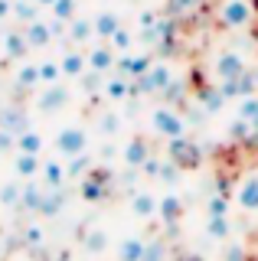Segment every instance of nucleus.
Wrapping results in <instances>:
<instances>
[{
	"label": "nucleus",
	"instance_id": "obj_8",
	"mask_svg": "<svg viewBox=\"0 0 258 261\" xmlns=\"http://www.w3.org/2000/svg\"><path fill=\"white\" fill-rule=\"evenodd\" d=\"M85 147H88V137H85L82 127H66L56 137V150L62 157H79V153H85Z\"/></svg>",
	"mask_w": 258,
	"mask_h": 261
},
{
	"label": "nucleus",
	"instance_id": "obj_4",
	"mask_svg": "<svg viewBox=\"0 0 258 261\" xmlns=\"http://www.w3.org/2000/svg\"><path fill=\"white\" fill-rule=\"evenodd\" d=\"M167 160H173L180 170H196L203 163V147L187 134L173 137V141H167Z\"/></svg>",
	"mask_w": 258,
	"mask_h": 261
},
{
	"label": "nucleus",
	"instance_id": "obj_43",
	"mask_svg": "<svg viewBox=\"0 0 258 261\" xmlns=\"http://www.w3.org/2000/svg\"><path fill=\"white\" fill-rule=\"evenodd\" d=\"M27 239H30V245H39V242H43V228L30 225V228H27Z\"/></svg>",
	"mask_w": 258,
	"mask_h": 261
},
{
	"label": "nucleus",
	"instance_id": "obj_45",
	"mask_svg": "<svg viewBox=\"0 0 258 261\" xmlns=\"http://www.w3.org/2000/svg\"><path fill=\"white\" fill-rule=\"evenodd\" d=\"M252 39H255V43H258V23H255V30H252Z\"/></svg>",
	"mask_w": 258,
	"mask_h": 261
},
{
	"label": "nucleus",
	"instance_id": "obj_3",
	"mask_svg": "<svg viewBox=\"0 0 258 261\" xmlns=\"http://www.w3.org/2000/svg\"><path fill=\"white\" fill-rule=\"evenodd\" d=\"M176 75H173V65L167 59H154V65H150L147 72L138 79V85H134V92L141 95H164L167 85H170Z\"/></svg>",
	"mask_w": 258,
	"mask_h": 261
},
{
	"label": "nucleus",
	"instance_id": "obj_46",
	"mask_svg": "<svg viewBox=\"0 0 258 261\" xmlns=\"http://www.w3.org/2000/svg\"><path fill=\"white\" fill-rule=\"evenodd\" d=\"M39 4H46V7H53V4H56V0H39Z\"/></svg>",
	"mask_w": 258,
	"mask_h": 261
},
{
	"label": "nucleus",
	"instance_id": "obj_23",
	"mask_svg": "<svg viewBox=\"0 0 258 261\" xmlns=\"http://www.w3.org/2000/svg\"><path fill=\"white\" fill-rule=\"evenodd\" d=\"M180 173H183V170L176 167L173 160H167V157H164V167H160V176H157V183H160V186H167V190H173V186L180 183Z\"/></svg>",
	"mask_w": 258,
	"mask_h": 261
},
{
	"label": "nucleus",
	"instance_id": "obj_5",
	"mask_svg": "<svg viewBox=\"0 0 258 261\" xmlns=\"http://www.w3.org/2000/svg\"><path fill=\"white\" fill-rule=\"evenodd\" d=\"M213 72H216V82H229V79H239L242 72H248V62L239 49H219L213 59Z\"/></svg>",
	"mask_w": 258,
	"mask_h": 261
},
{
	"label": "nucleus",
	"instance_id": "obj_2",
	"mask_svg": "<svg viewBox=\"0 0 258 261\" xmlns=\"http://www.w3.org/2000/svg\"><path fill=\"white\" fill-rule=\"evenodd\" d=\"M150 130L157 137H164V141H173V137L187 134V118L170 105H160V108L150 111Z\"/></svg>",
	"mask_w": 258,
	"mask_h": 261
},
{
	"label": "nucleus",
	"instance_id": "obj_27",
	"mask_svg": "<svg viewBox=\"0 0 258 261\" xmlns=\"http://www.w3.org/2000/svg\"><path fill=\"white\" fill-rule=\"evenodd\" d=\"M196 4H199V0H170V4H167V13H170L173 20H180V16H187V13L196 10Z\"/></svg>",
	"mask_w": 258,
	"mask_h": 261
},
{
	"label": "nucleus",
	"instance_id": "obj_15",
	"mask_svg": "<svg viewBox=\"0 0 258 261\" xmlns=\"http://www.w3.org/2000/svg\"><path fill=\"white\" fill-rule=\"evenodd\" d=\"M144 248H147V242L141 235H127L118 245V261H144Z\"/></svg>",
	"mask_w": 258,
	"mask_h": 261
},
{
	"label": "nucleus",
	"instance_id": "obj_24",
	"mask_svg": "<svg viewBox=\"0 0 258 261\" xmlns=\"http://www.w3.org/2000/svg\"><path fill=\"white\" fill-rule=\"evenodd\" d=\"M43 196H46V186L30 183V186H23V199H20V206H27V209L39 212V202H43Z\"/></svg>",
	"mask_w": 258,
	"mask_h": 261
},
{
	"label": "nucleus",
	"instance_id": "obj_12",
	"mask_svg": "<svg viewBox=\"0 0 258 261\" xmlns=\"http://www.w3.org/2000/svg\"><path fill=\"white\" fill-rule=\"evenodd\" d=\"M147 157H150V141L147 137H131V141L121 147V160H124V167H131V170H141Z\"/></svg>",
	"mask_w": 258,
	"mask_h": 261
},
{
	"label": "nucleus",
	"instance_id": "obj_16",
	"mask_svg": "<svg viewBox=\"0 0 258 261\" xmlns=\"http://www.w3.org/2000/svg\"><path fill=\"white\" fill-rule=\"evenodd\" d=\"M206 235L213 242H229V235H232V219L229 216H213V219H206Z\"/></svg>",
	"mask_w": 258,
	"mask_h": 261
},
{
	"label": "nucleus",
	"instance_id": "obj_31",
	"mask_svg": "<svg viewBox=\"0 0 258 261\" xmlns=\"http://www.w3.org/2000/svg\"><path fill=\"white\" fill-rule=\"evenodd\" d=\"M183 98H187V85H183L180 79H173L170 85H167V92H164V101L173 108V101H183Z\"/></svg>",
	"mask_w": 258,
	"mask_h": 261
},
{
	"label": "nucleus",
	"instance_id": "obj_28",
	"mask_svg": "<svg viewBox=\"0 0 258 261\" xmlns=\"http://www.w3.org/2000/svg\"><path fill=\"white\" fill-rule=\"evenodd\" d=\"M144 261H167V245L164 239H150L144 248Z\"/></svg>",
	"mask_w": 258,
	"mask_h": 261
},
{
	"label": "nucleus",
	"instance_id": "obj_30",
	"mask_svg": "<svg viewBox=\"0 0 258 261\" xmlns=\"http://www.w3.org/2000/svg\"><path fill=\"white\" fill-rule=\"evenodd\" d=\"M222 261H248V248L242 242L229 239V245H225V251H222Z\"/></svg>",
	"mask_w": 258,
	"mask_h": 261
},
{
	"label": "nucleus",
	"instance_id": "obj_42",
	"mask_svg": "<svg viewBox=\"0 0 258 261\" xmlns=\"http://www.w3.org/2000/svg\"><path fill=\"white\" fill-rule=\"evenodd\" d=\"M59 65H53V62H46V65H39V79H46V82H53L56 75H59Z\"/></svg>",
	"mask_w": 258,
	"mask_h": 261
},
{
	"label": "nucleus",
	"instance_id": "obj_14",
	"mask_svg": "<svg viewBox=\"0 0 258 261\" xmlns=\"http://www.w3.org/2000/svg\"><path fill=\"white\" fill-rule=\"evenodd\" d=\"M118 59H115V49L111 46H95L92 53H88V69L92 72H108V69H115Z\"/></svg>",
	"mask_w": 258,
	"mask_h": 261
},
{
	"label": "nucleus",
	"instance_id": "obj_40",
	"mask_svg": "<svg viewBox=\"0 0 258 261\" xmlns=\"http://www.w3.org/2000/svg\"><path fill=\"white\" fill-rule=\"evenodd\" d=\"M66 98H69V95L62 92V88H53V92L43 98V108H59V105H66Z\"/></svg>",
	"mask_w": 258,
	"mask_h": 261
},
{
	"label": "nucleus",
	"instance_id": "obj_10",
	"mask_svg": "<svg viewBox=\"0 0 258 261\" xmlns=\"http://www.w3.org/2000/svg\"><path fill=\"white\" fill-rule=\"evenodd\" d=\"M236 202L242 212H258V173L252 170V173L242 176V183L236 186Z\"/></svg>",
	"mask_w": 258,
	"mask_h": 261
},
{
	"label": "nucleus",
	"instance_id": "obj_36",
	"mask_svg": "<svg viewBox=\"0 0 258 261\" xmlns=\"http://www.w3.org/2000/svg\"><path fill=\"white\" fill-rule=\"evenodd\" d=\"M53 13L59 16V20H72V13H75V0H56Z\"/></svg>",
	"mask_w": 258,
	"mask_h": 261
},
{
	"label": "nucleus",
	"instance_id": "obj_33",
	"mask_svg": "<svg viewBox=\"0 0 258 261\" xmlns=\"http://www.w3.org/2000/svg\"><path fill=\"white\" fill-rule=\"evenodd\" d=\"M131 46H134V36H131V33H127L124 27H121L115 36H111V49H115V53H127Z\"/></svg>",
	"mask_w": 258,
	"mask_h": 261
},
{
	"label": "nucleus",
	"instance_id": "obj_19",
	"mask_svg": "<svg viewBox=\"0 0 258 261\" xmlns=\"http://www.w3.org/2000/svg\"><path fill=\"white\" fill-rule=\"evenodd\" d=\"M105 95H108L111 101H124V98H131V95H134V85H131V79H124V75L111 79L108 85H105Z\"/></svg>",
	"mask_w": 258,
	"mask_h": 261
},
{
	"label": "nucleus",
	"instance_id": "obj_26",
	"mask_svg": "<svg viewBox=\"0 0 258 261\" xmlns=\"http://www.w3.org/2000/svg\"><path fill=\"white\" fill-rule=\"evenodd\" d=\"M85 65H88V59H85L82 53H69L66 59H62L59 69L66 72V75H82V72H85Z\"/></svg>",
	"mask_w": 258,
	"mask_h": 261
},
{
	"label": "nucleus",
	"instance_id": "obj_9",
	"mask_svg": "<svg viewBox=\"0 0 258 261\" xmlns=\"http://www.w3.org/2000/svg\"><path fill=\"white\" fill-rule=\"evenodd\" d=\"M157 209H160V196L154 190H134L131 193V216L138 219H157Z\"/></svg>",
	"mask_w": 258,
	"mask_h": 261
},
{
	"label": "nucleus",
	"instance_id": "obj_44",
	"mask_svg": "<svg viewBox=\"0 0 258 261\" xmlns=\"http://www.w3.org/2000/svg\"><path fill=\"white\" fill-rule=\"evenodd\" d=\"M252 75H255V92H258V65L252 69Z\"/></svg>",
	"mask_w": 258,
	"mask_h": 261
},
{
	"label": "nucleus",
	"instance_id": "obj_38",
	"mask_svg": "<svg viewBox=\"0 0 258 261\" xmlns=\"http://www.w3.org/2000/svg\"><path fill=\"white\" fill-rule=\"evenodd\" d=\"M157 23H160V13H157V10H141V13H138V27H141V30H154Z\"/></svg>",
	"mask_w": 258,
	"mask_h": 261
},
{
	"label": "nucleus",
	"instance_id": "obj_11",
	"mask_svg": "<svg viewBox=\"0 0 258 261\" xmlns=\"http://www.w3.org/2000/svg\"><path fill=\"white\" fill-rule=\"evenodd\" d=\"M150 65H154V56H150V53H138V56L124 53V56L118 59V65H115V69H118L124 79H141L144 72L150 69Z\"/></svg>",
	"mask_w": 258,
	"mask_h": 261
},
{
	"label": "nucleus",
	"instance_id": "obj_13",
	"mask_svg": "<svg viewBox=\"0 0 258 261\" xmlns=\"http://www.w3.org/2000/svg\"><path fill=\"white\" fill-rule=\"evenodd\" d=\"M196 101H199V108H203V114H219L225 105V98L219 92V85H199L196 88Z\"/></svg>",
	"mask_w": 258,
	"mask_h": 261
},
{
	"label": "nucleus",
	"instance_id": "obj_22",
	"mask_svg": "<svg viewBox=\"0 0 258 261\" xmlns=\"http://www.w3.org/2000/svg\"><path fill=\"white\" fill-rule=\"evenodd\" d=\"M66 167H62V163H46L43 167V179H46V186H49V190H62V183H66Z\"/></svg>",
	"mask_w": 258,
	"mask_h": 261
},
{
	"label": "nucleus",
	"instance_id": "obj_20",
	"mask_svg": "<svg viewBox=\"0 0 258 261\" xmlns=\"http://www.w3.org/2000/svg\"><path fill=\"white\" fill-rule=\"evenodd\" d=\"M118 30H121V20H118V13H111V10L98 13V20H95V33H98L101 39H111Z\"/></svg>",
	"mask_w": 258,
	"mask_h": 261
},
{
	"label": "nucleus",
	"instance_id": "obj_39",
	"mask_svg": "<svg viewBox=\"0 0 258 261\" xmlns=\"http://www.w3.org/2000/svg\"><path fill=\"white\" fill-rule=\"evenodd\" d=\"M30 43H33V46H46V43H49V30H46L43 23H36V27L30 30Z\"/></svg>",
	"mask_w": 258,
	"mask_h": 261
},
{
	"label": "nucleus",
	"instance_id": "obj_37",
	"mask_svg": "<svg viewBox=\"0 0 258 261\" xmlns=\"http://www.w3.org/2000/svg\"><path fill=\"white\" fill-rule=\"evenodd\" d=\"M160 167H164V160H160V157H154V153H150V157L144 160L141 173H144V176H150V179H157V176H160Z\"/></svg>",
	"mask_w": 258,
	"mask_h": 261
},
{
	"label": "nucleus",
	"instance_id": "obj_25",
	"mask_svg": "<svg viewBox=\"0 0 258 261\" xmlns=\"http://www.w3.org/2000/svg\"><path fill=\"white\" fill-rule=\"evenodd\" d=\"M39 170H43L39 167V153H20L17 157V173L20 176H36Z\"/></svg>",
	"mask_w": 258,
	"mask_h": 261
},
{
	"label": "nucleus",
	"instance_id": "obj_32",
	"mask_svg": "<svg viewBox=\"0 0 258 261\" xmlns=\"http://www.w3.org/2000/svg\"><path fill=\"white\" fill-rule=\"evenodd\" d=\"M88 170H92V157L79 153V157H72V163L66 167V173H69V176H85Z\"/></svg>",
	"mask_w": 258,
	"mask_h": 261
},
{
	"label": "nucleus",
	"instance_id": "obj_17",
	"mask_svg": "<svg viewBox=\"0 0 258 261\" xmlns=\"http://www.w3.org/2000/svg\"><path fill=\"white\" fill-rule=\"evenodd\" d=\"M239 118L242 121H248V127L258 134V92L255 95H245V98H239Z\"/></svg>",
	"mask_w": 258,
	"mask_h": 261
},
{
	"label": "nucleus",
	"instance_id": "obj_1",
	"mask_svg": "<svg viewBox=\"0 0 258 261\" xmlns=\"http://www.w3.org/2000/svg\"><path fill=\"white\" fill-rule=\"evenodd\" d=\"M216 20H219L222 30H245L252 20H258V13L248 0H219Z\"/></svg>",
	"mask_w": 258,
	"mask_h": 261
},
{
	"label": "nucleus",
	"instance_id": "obj_18",
	"mask_svg": "<svg viewBox=\"0 0 258 261\" xmlns=\"http://www.w3.org/2000/svg\"><path fill=\"white\" fill-rule=\"evenodd\" d=\"M203 212H206V219H213V216H229V212H232L229 196H222V193H209V196H206V202H203Z\"/></svg>",
	"mask_w": 258,
	"mask_h": 261
},
{
	"label": "nucleus",
	"instance_id": "obj_35",
	"mask_svg": "<svg viewBox=\"0 0 258 261\" xmlns=\"http://www.w3.org/2000/svg\"><path fill=\"white\" fill-rule=\"evenodd\" d=\"M20 150H23V153H39V150H43L39 134H23V137H20Z\"/></svg>",
	"mask_w": 258,
	"mask_h": 261
},
{
	"label": "nucleus",
	"instance_id": "obj_29",
	"mask_svg": "<svg viewBox=\"0 0 258 261\" xmlns=\"http://www.w3.org/2000/svg\"><path fill=\"white\" fill-rule=\"evenodd\" d=\"M20 199H23V186H17V183H7L0 190V202L4 206H20Z\"/></svg>",
	"mask_w": 258,
	"mask_h": 261
},
{
	"label": "nucleus",
	"instance_id": "obj_41",
	"mask_svg": "<svg viewBox=\"0 0 258 261\" xmlns=\"http://www.w3.org/2000/svg\"><path fill=\"white\" fill-rule=\"evenodd\" d=\"M101 130L108 137H115L118 130H121V118H118V114H105V118H101Z\"/></svg>",
	"mask_w": 258,
	"mask_h": 261
},
{
	"label": "nucleus",
	"instance_id": "obj_47",
	"mask_svg": "<svg viewBox=\"0 0 258 261\" xmlns=\"http://www.w3.org/2000/svg\"><path fill=\"white\" fill-rule=\"evenodd\" d=\"M248 4H252V7H255V13H258V0H248Z\"/></svg>",
	"mask_w": 258,
	"mask_h": 261
},
{
	"label": "nucleus",
	"instance_id": "obj_21",
	"mask_svg": "<svg viewBox=\"0 0 258 261\" xmlns=\"http://www.w3.org/2000/svg\"><path fill=\"white\" fill-rule=\"evenodd\" d=\"M108 248V232L105 228H88L85 232V251L88 255H101Z\"/></svg>",
	"mask_w": 258,
	"mask_h": 261
},
{
	"label": "nucleus",
	"instance_id": "obj_34",
	"mask_svg": "<svg viewBox=\"0 0 258 261\" xmlns=\"http://www.w3.org/2000/svg\"><path fill=\"white\" fill-rule=\"evenodd\" d=\"M92 33H95V23H88V20H75V23H72V39H79V43L88 39Z\"/></svg>",
	"mask_w": 258,
	"mask_h": 261
},
{
	"label": "nucleus",
	"instance_id": "obj_7",
	"mask_svg": "<svg viewBox=\"0 0 258 261\" xmlns=\"http://www.w3.org/2000/svg\"><path fill=\"white\" fill-rule=\"evenodd\" d=\"M187 216V206H183V199H180V193L176 190H164L160 193V209H157V219L164 225H180V219Z\"/></svg>",
	"mask_w": 258,
	"mask_h": 261
},
{
	"label": "nucleus",
	"instance_id": "obj_6",
	"mask_svg": "<svg viewBox=\"0 0 258 261\" xmlns=\"http://www.w3.org/2000/svg\"><path fill=\"white\" fill-rule=\"evenodd\" d=\"M108 183H111V170L108 167H92L82 176V199L85 202H101L108 196Z\"/></svg>",
	"mask_w": 258,
	"mask_h": 261
}]
</instances>
